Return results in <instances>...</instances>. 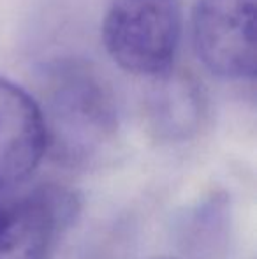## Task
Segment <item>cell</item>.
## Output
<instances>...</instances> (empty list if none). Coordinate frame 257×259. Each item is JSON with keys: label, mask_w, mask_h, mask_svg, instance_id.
Instances as JSON below:
<instances>
[{"label": "cell", "mask_w": 257, "mask_h": 259, "mask_svg": "<svg viewBox=\"0 0 257 259\" xmlns=\"http://www.w3.org/2000/svg\"><path fill=\"white\" fill-rule=\"evenodd\" d=\"M46 155V127L39 103L0 78V189L28 178Z\"/></svg>", "instance_id": "cell-5"}, {"label": "cell", "mask_w": 257, "mask_h": 259, "mask_svg": "<svg viewBox=\"0 0 257 259\" xmlns=\"http://www.w3.org/2000/svg\"><path fill=\"white\" fill-rule=\"evenodd\" d=\"M161 259H173V257H161Z\"/></svg>", "instance_id": "cell-8"}, {"label": "cell", "mask_w": 257, "mask_h": 259, "mask_svg": "<svg viewBox=\"0 0 257 259\" xmlns=\"http://www.w3.org/2000/svg\"><path fill=\"white\" fill-rule=\"evenodd\" d=\"M39 108L46 127V155L60 166L85 169L113 147L118 131L113 97L86 65L53 69Z\"/></svg>", "instance_id": "cell-1"}, {"label": "cell", "mask_w": 257, "mask_h": 259, "mask_svg": "<svg viewBox=\"0 0 257 259\" xmlns=\"http://www.w3.org/2000/svg\"><path fill=\"white\" fill-rule=\"evenodd\" d=\"M257 0H197L194 46L202 64L226 79H252L257 69Z\"/></svg>", "instance_id": "cell-3"}, {"label": "cell", "mask_w": 257, "mask_h": 259, "mask_svg": "<svg viewBox=\"0 0 257 259\" xmlns=\"http://www.w3.org/2000/svg\"><path fill=\"white\" fill-rule=\"evenodd\" d=\"M78 211V196L53 185L0 203V259H46L57 233L69 228Z\"/></svg>", "instance_id": "cell-4"}, {"label": "cell", "mask_w": 257, "mask_h": 259, "mask_svg": "<svg viewBox=\"0 0 257 259\" xmlns=\"http://www.w3.org/2000/svg\"><path fill=\"white\" fill-rule=\"evenodd\" d=\"M148 122L161 140L185 141L204 122V94L192 76L168 69L155 76L146 101Z\"/></svg>", "instance_id": "cell-6"}, {"label": "cell", "mask_w": 257, "mask_h": 259, "mask_svg": "<svg viewBox=\"0 0 257 259\" xmlns=\"http://www.w3.org/2000/svg\"><path fill=\"white\" fill-rule=\"evenodd\" d=\"M130 231L124 222H108L81 233L57 259H127Z\"/></svg>", "instance_id": "cell-7"}, {"label": "cell", "mask_w": 257, "mask_h": 259, "mask_svg": "<svg viewBox=\"0 0 257 259\" xmlns=\"http://www.w3.org/2000/svg\"><path fill=\"white\" fill-rule=\"evenodd\" d=\"M182 28L180 0H111L102 42L124 71L155 78L173 67Z\"/></svg>", "instance_id": "cell-2"}]
</instances>
